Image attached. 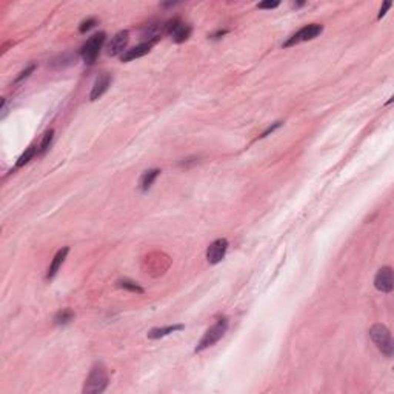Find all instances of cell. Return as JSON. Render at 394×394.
<instances>
[{"label": "cell", "mask_w": 394, "mask_h": 394, "mask_svg": "<svg viewBox=\"0 0 394 394\" xmlns=\"http://www.w3.org/2000/svg\"><path fill=\"white\" fill-rule=\"evenodd\" d=\"M108 371L102 363H97L92 366L89 376L85 380V386H83V392L85 394H100L106 389L108 386Z\"/></svg>", "instance_id": "obj_1"}, {"label": "cell", "mask_w": 394, "mask_h": 394, "mask_svg": "<svg viewBox=\"0 0 394 394\" xmlns=\"http://www.w3.org/2000/svg\"><path fill=\"white\" fill-rule=\"evenodd\" d=\"M369 339L374 342V345L386 356L391 357L394 353V345H392V337L389 330L382 325V323H376L369 328Z\"/></svg>", "instance_id": "obj_2"}, {"label": "cell", "mask_w": 394, "mask_h": 394, "mask_svg": "<svg viewBox=\"0 0 394 394\" xmlns=\"http://www.w3.org/2000/svg\"><path fill=\"white\" fill-rule=\"evenodd\" d=\"M226 330H228V319H226V317L219 319V320H217L211 328H208L206 333L202 336V339L199 340V343H197V346H196V353H202L203 350H206V348L216 345V343L223 337V334L226 333Z\"/></svg>", "instance_id": "obj_3"}, {"label": "cell", "mask_w": 394, "mask_h": 394, "mask_svg": "<svg viewBox=\"0 0 394 394\" xmlns=\"http://www.w3.org/2000/svg\"><path fill=\"white\" fill-rule=\"evenodd\" d=\"M105 39H106L105 33H97L86 40V43L83 45L82 53H80V56H82V59L86 65H92L96 62V59H97V56H99L103 43H105Z\"/></svg>", "instance_id": "obj_4"}, {"label": "cell", "mask_w": 394, "mask_h": 394, "mask_svg": "<svg viewBox=\"0 0 394 394\" xmlns=\"http://www.w3.org/2000/svg\"><path fill=\"white\" fill-rule=\"evenodd\" d=\"M323 31V27L319 25V24H311V25H307L304 27L302 30H299L296 34H293L285 43L284 47L288 48V47H294L297 43H302V42H308V40H313L316 39L320 33Z\"/></svg>", "instance_id": "obj_5"}, {"label": "cell", "mask_w": 394, "mask_h": 394, "mask_svg": "<svg viewBox=\"0 0 394 394\" xmlns=\"http://www.w3.org/2000/svg\"><path fill=\"white\" fill-rule=\"evenodd\" d=\"M165 31H167V34L171 36L173 42L183 43L185 40L190 39L193 28L188 24H183L179 19H174V20H170V22L165 24Z\"/></svg>", "instance_id": "obj_6"}, {"label": "cell", "mask_w": 394, "mask_h": 394, "mask_svg": "<svg viewBox=\"0 0 394 394\" xmlns=\"http://www.w3.org/2000/svg\"><path fill=\"white\" fill-rule=\"evenodd\" d=\"M226 249H228V240L226 239L214 240L206 249V259H208L210 264L216 265V264H219V262H222L225 254H226Z\"/></svg>", "instance_id": "obj_7"}, {"label": "cell", "mask_w": 394, "mask_h": 394, "mask_svg": "<svg viewBox=\"0 0 394 394\" xmlns=\"http://www.w3.org/2000/svg\"><path fill=\"white\" fill-rule=\"evenodd\" d=\"M128 40H129V33L125 30V31H119L111 40L109 43L106 45V54L109 57H115L119 54H123V50L126 48L128 45Z\"/></svg>", "instance_id": "obj_8"}, {"label": "cell", "mask_w": 394, "mask_h": 394, "mask_svg": "<svg viewBox=\"0 0 394 394\" xmlns=\"http://www.w3.org/2000/svg\"><path fill=\"white\" fill-rule=\"evenodd\" d=\"M374 287H376V290H379L382 293L392 291L394 282H392V270L389 267H383L377 271V274L374 277Z\"/></svg>", "instance_id": "obj_9"}, {"label": "cell", "mask_w": 394, "mask_h": 394, "mask_svg": "<svg viewBox=\"0 0 394 394\" xmlns=\"http://www.w3.org/2000/svg\"><path fill=\"white\" fill-rule=\"evenodd\" d=\"M162 34H167L165 31V24H150L148 27H145V30L142 31V43H150V45H154L160 37Z\"/></svg>", "instance_id": "obj_10"}, {"label": "cell", "mask_w": 394, "mask_h": 394, "mask_svg": "<svg viewBox=\"0 0 394 394\" xmlns=\"http://www.w3.org/2000/svg\"><path fill=\"white\" fill-rule=\"evenodd\" d=\"M111 82H112V77L109 76V74H106V73H103L102 76H99L97 79H96V82H94V86H92V89H91V94H89V100H97V99H100L105 92H106V89L109 88V85H111Z\"/></svg>", "instance_id": "obj_11"}, {"label": "cell", "mask_w": 394, "mask_h": 394, "mask_svg": "<svg viewBox=\"0 0 394 394\" xmlns=\"http://www.w3.org/2000/svg\"><path fill=\"white\" fill-rule=\"evenodd\" d=\"M68 252H69V248H68V246H63L62 249H59V251L56 252V256H54V259H53V262H51V265H50V268H48V274H47V279H48V281H51V279L57 274V271H59L60 267L63 265V262H65Z\"/></svg>", "instance_id": "obj_12"}, {"label": "cell", "mask_w": 394, "mask_h": 394, "mask_svg": "<svg viewBox=\"0 0 394 394\" xmlns=\"http://www.w3.org/2000/svg\"><path fill=\"white\" fill-rule=\"evenodd\" d=\"M151 47L153 45H150V43H141V45L131 48V50H126L120 56V59H122V62H131V60H134V59L144 57L145 54H148L151 51Z\"/></svg>", "instance_id": "obj_13"}, {"label": "cell", "mask_w": 394, "mask_h": 394, "mask_svg": "<svg viewBox=\"0 0 394 394\" xmlns=\"http://www.w3.org/2000/svg\"><path fill=\"white\" fill-rule=\"evenodd\" d=\"M159 174H160V170H159V168H151V170H147V171L142 174V177H141V182H139V187H141V190H142V191H148V190L153 187V183L156 182V179L159 177Z\"/></svg>", "instance_id": "obj_14"}, {"label": "cell", "mask_w": 394, "mask_h": 394, "mask_svg": "<svg viewBox=\"0 0 394 394\" xmlns=\"http://www.w3.org/2000/svg\"><path fill=\"white\" fill-rule=\"evenodd\" d=\"M185 327L183 325H168V327H162V328H153L148 331V337L150 339H160V337H165L171 333H176V331H180L183 330Z\"/></svg>", "instance_id": "obj_15"}, {"label": "cell", "mask_w": 394, "mask_h": 394, "mask_svg": "<svg viewBox=\"0 0 394 394\" xmlns=\"http://www.w3.org/2000/svg\"><path fill=\"white\" fill-rule=\"evenodd\" d=\"M73 63H76V56H73V54H62V56H59V57H56V59H53L51 62H50V65L53 66V68H65V66H69V65H73Z\"/></svg>", "instance_id": "obj_16"}, {"label": "cell", "mask_w": 394, "mask_h": 394, "mask_svg": "<svg viewBox=\"0 0 394 394\" xmlns=\"http://www.w3.org/2000/svg\"><path fill=\"white\" fill-rule=\"evenodd\" d=\"M117 284H119L120 288H123V290H126V291H131V293H136V294H144V293H145V290H144L137 282H134V281L122 279V281H119Z\"/></svg>", "instance_id": "obj_17"}, {"label": "cell", "mask_w": 394, "mask_h": 394, "mask_svg": "<svg viewBox=\"0 0 394 394\" xmlns=\"http://www.w3.org/2000/svg\"><path fill=\"white\" fill-rule=\"evenodd\" d=\"M71 320H74V313L71 310H62L54 317V323L56 325H68Z\"/></svg>", "instance_id": "obj_18"}, {"label": "cell", "mask_w": 394, "mask_h": 394, "mask_svg": "<svg viewBox=\"0 0 394 394\" xmlns=\"http://www.w3.org/2000/svg\"><path fill=\"white\" fill-rule=\"evenodd\" d=\"M53 139H54V129H48L47 133L43 134L42 142L39 145V154H45L50 150V147L53 144Z\"/></svg>", "instance_id": "obj_19"}, {"label": "cell", "mask_w": 394, "mask_h": 394, "mask_svg": "<svg viewBox=\"0 0 394 394\" xmlns=\"http://www.w3.org/2000/svg\"><path fill=\"white\" fill-rule=\"evenodd\" d=\"M37 153H39L37 147H34V145H33V147H30V148H28V150H27V151L19 157V160H17V164H16V168H22L24 165H27V164H28V162H30V160L37 154Z\"/></svg>", "instance_id": "obj_20"}, {"label": "cell", "mask_w": 394, "mask_h": 394, "mask_svg": "<svg viewBox=\"0 0 394 394\" xmlns=\"http://www.w3.org/2000/svg\"><path fill=\"white\" fill-rule=\"evenodd\" d=\"M97 25V20L94 19V17H91V19H86V20H83L82 24H80V27H79V31L82 33V34H85V33H88L91 28H94Z\"/></svg>", "instance_id": "obj_21"}, {"label": "cell", "mask_w": 394, "mask_h": 394, "mask_svg": "<svg viewBox=\"0 0 394 394\" xmlns=\"http://www.w3.org/2000/svg\"><path fill=\"white\" fill-rule=\"evenodd\" d=\"M34 69H36V65H31V66H28L27 69H24V71L17 76V79L14 80V85H17V83L24 82L25 79H28V77L34 73Z\"/></svg>", "instance_id": "obj_22"}, {"label": "cell", "mask_w": 394, "mask_h": 394, "mask_svg": "<svg viewBox=\"0 0 394 394\" xmlns=\"http://www.w3.org/2000/svg\"><path fill=\"white\" fill-rule=\"evenodd\" d=\"M281 125H282V122H274V123H273V125H271V126H268V128H267V129H265V131H264V133H262V136H260V139H264V137H267V136H270V134H271V133H274V131H276V129H277V128H279V126H281Z\"/></svg>", "instance_id": "obj_23"}, {"label": "cell", "mask_w": 394, "mask_h": 394, "mask_svg": "<svg viewBox=\"0 0 394 394\" xmlns=\"http://www.w3.org/2000/svg\"><path fill=\"white\" fill-rule=\"evenodd\" d=\"M281 5V2H262V4H259L257 7L260 8V10H273V8H277Z\"/></svg>", "instance_id": "obj_24"}, {"label": "cell", "mask_w": 394, "mask_h": 394, "mask_svg": "<svg viewBox=\"0 0 394 394\" xmlns=\"http://www.w3.org/2000/svg\"><path fill=\"white\" fill-rule=\"evenodd\" d=\"M391 7H392V4H391V2H385V4H383V7L380 8V13H379V17H377V19L380 20L382 17H385L386 11H388V10H389Z\"/></svg>", "instance_id": "obj_25"}, {"label": "cell", "mask_w": 394, "mask_h": 394, "mask_svg": "<svg viewBox=\"0 0 394 394\" xmlns=\"http://www.w3.org/2000/svg\"><path fill=\"white\" fill-rule=\"evenodd\" d=\"M226 33H228V31H226V30H222V31H217V33H216V34H213V36H211V37H213V39H219V37H220V36H225V34H226Z\"/></svg>", "instance_id": "obj_26"}]
</instances>
